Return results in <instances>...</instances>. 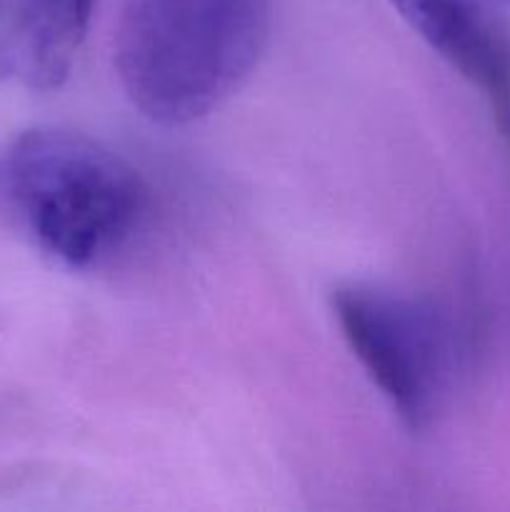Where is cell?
Returning <instances> with one entry per match:
<instances>
[{
	"mask_svg": "<svg viewBox=\"0 0 510 512\" xmlns=\"http://www.w3.org/2000/svg\"><path fill=\"white\" fill-rule=\"evenodd\" d=\"M445 63L490 98L510 128V43L475 0H390Z\"/></svg>",
	"mask_w": 510,
	"mask_h": 512,
	"instance_id": "277c9868",
	"label": "cell"
},
{
	"mask_svg": "<svg viewBox=\"0 0 510 512\" xmlns=\"http://www.w3.org/2000/svg\"><path fill=\"white\" fill-rule=\"evenodd\" d=\"M90 13L93 0H20L15 58L33 88L53 90L68 80Z\"/></svg>",
	"mask_w": 510,
	"mask_h": 512,
	"instance_id": "5b68a950",
	"label": "cell"
},
{
	"mask_svg": "<svg viewBox=\"0 0 510 512\" xmlns=\"http://www.w3.org/2000/svg\"><path fill=\"white\" fill-rule=\"evenodd\" d=\"M333 315L358 363L413 433L428 428L448 398L455 338L430 303L373 285L333 293Z\"/></svg>",
	"mask_w": 510,
	"mask_h": 512,
	"instance_id": "3957f363",
	"label": "cell"
},
{
	"mask_svg": "<svg viewBox=\"0 0 510 512\" xmlns=\"http://www.w3.org/2000/svg\"><path fill=\"white\" fill-rule=\"evenodd\" d=\"M145 208L148 188L138 170L88 135L35 128L0 148V215L68 268L113 255Z\"/></svg>",
	"mask_w": 510,
	"mask_h": 512,
	"instance_id": "7a4b0ae2",
	"label": "cell"
},
{
	"mask_svg": "<svg viewBox=\"0 0 510 512\" xmlns=\"http://www.w3.org/2000/svg\"><path fill=\"white\" fill-rule=\"evenodd\" d=\"M273 25V0H128L115 68L130 103L160 125H185L248 80Z\"/></svg>",
	"mask_w": 510,
	"mask_h": 512,
	"instance_id": "6da1fadb",
	"label": "cell"
}]
</instances>
